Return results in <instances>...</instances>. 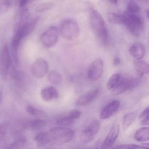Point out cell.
Wrapping results in <instances>:
<instances>
[{
    "instance_id": "cell-1",
    "label": "cell",
    "mask_w": 149,
    "mask_h": 149,
    "mask_svg": "<svg viewBox=\"0 0 149 149\" xmlns=\"http://www.w3.org/2000/svg\"><path fill=\"white\" fill-rule=\"evenodd\" d=\"M90 22L91 29L98 40L102 44L107 45L109 32L106 24L101 14L94 9L91 11Z\"/></svg>"
},
{
    "instance_id": "cell-2",
    "label": "cell",
    "mask_w": 149,
    "mask_h": 149,
    "mask_svg": "<svg viewBox=\"0 0 149 149\" xmlns=\"http://www.w3.org/2000/svg\"><path fill=\"white\" fill-rule=\"evenodd\" d=\"M123 24L126 27L131 34L135 36L140 35L143 29V22L141 17L128 11L122 15Z\"/></svg>"
},
{
    "instance_id": "cell-3",
    "label": "cell",
    "mask_w": 149,
    "mask_h": 149,
    "mask_svg": "<svg viewBox=\"0 0 149 149\" xmlns=\"http://www.w3.org/2000/svg\"><path fill=\"white\" fill-rule=\"evenodd\" d=\"M73 130V129L65 128L63 126L52 128L49 131L43 132V137L39 142H37V146L42 147L48 144H51Z\"/></svg>"
},
{
    "instance_id": "cell-4",
    "label": "cell",
    "mask_w": 149,
    "mask_h": 149,
    "mask_svg": "<svg viewBox=\"0 0 149 149\" xmlns=\"http://www.w3.org/2000/svg\"><path fill=\"white\" fill-rule=\"evenodd\" d=\"M61 33L62 36L66 40H75L80 34V28L78 23L73 19L66 20L61 26Z\"/></svg>"
},
{
    "instance_id": "cell-5",
    "label": "cell",
    "mask_w": 149,
    "mask_h": 149,
    "mask_svg": "<svg viewBox=\"0 0 149 149\" xmlns=\"http://www.w3.org/2000/svg\"><path fill=\"white\" fill-rule=\"evenodd\" d=\"M140 83V79L137 77L124 78L120 80L116 87L112 89L111 92L114 95H118L128 90L133 89L138 87Z\"/></svg>"
},
{
    "instance_id": "cell-6",
    "label": "cell",
    "mask_w": 149,
    "mask_h": 149,
    "mask_svg": "<svg viewBox=\"0 0 149 149\" xmlns=\"http://www.w3.org/2000/svg\"><path fill=\"white\" fill-rule=\"evenodd\" d=\"M100 127L101 124L99 121H92L82 132L80 136V141L84 143L91 142L95 135L99 131Z\"/></svg>"
},
{
    "instance_id": "cell-7",
    "label": "cell",
    "mask_w": 149,
    "mask_h": 149,
    "mask_svg": "<svg viewBox=\"0 0 149 149\" xmlns=\"http://www.w3.org/2000/svg\"><path fill=\"white\" fill-rule=\"evenodd\" d=\"M103 61L101 58L96 59L89 67L87 75L89 80L95 82L102 77L103 73Z\"/></svg>"
},
{
    "instance_id": "cell-8",
    "label": "cell",
    "mask_w": 149,
    "mask_h": 149,
    "mask_svg": "<svg viewBox=\"0 0 149 149\" xmlns=\"http://www.w3.org/2000/svg\"><path fill=\"white\" fill-rule=\"evenodd\" d=\"M10 65V57L7 45L3 46L0 56V74L4 80L7 78L8 72Z\"/></svg>"
},
{
    "instance_id": "cell-9",
    "label": "cell",
    "mask_w": 149,
    "mask_h": 149,
    "mask_svg": "<svg viewBox=\"0 0 149 149\" xmlns=\"http://www.w3.org/2000/svg\"><path fill=\"white\" fill-rule=\"evenodd\" d=\"M58 32L57 28L52 26L44 32L40 37L42 43L44 47L49 48L53 47L57 42Z\"/></svg>"
},
{
    "instance_id": "cell-10",
    "label": "cell",
    "mask_w": 149,
    "mask_h": 149,
    "mask_svg": "<svg viewBox=\"0 0 149 149\" xmlns=\"http://www.w3.org/2000/svg\"><path fill=\"white\" fill-rule=\"evenodd\" d=\"M49 70V65L44 59H39L32 65L31 72L33 76L36 78H42L45 76Z\"/></svg>"
},
{
    "instance_id": "cell-11",
    "label": "cell",
    "mask_w": 149,
    "mask_h": 149,
    "mask_svg": "<svg viewBox=\"0 0 149 149\" xmlns=\"http://www.w3.org/2000/svg\"><path fill=\"white\" fill-rule=\"evenodd\" d=\"M119 125L116 123L113 124L102 144V149L110 148L114 144L119 135Z\"/></svg>"
},
{
    "instance_id": "cell-12",
    "label": "cell",
    "mask_w": 149,
    "mask_h": 149,
    "mask_svg": "<svg viewBox=\"0 0 149 149\" xmlns=\"http://www.w3.org/2000/svg\"><path fill=\"white\" fill-rule=\"evenodd\" d=\"M99 91L97 89H93L78 98L76 104L77 106H86L91 103L98 95Z\"/></svg>"
},
{
    "instance_id": "cell-13",
    "label": "cell",
    "mask_w": 149,
    "mask_h": 149,
    "mask_svg": "<svg viewBox=\"0 0 149 149\" xmlns=\"http://www.w3.org/2000/svg\"><path fill=\"white\" fill-rule=\"evenodd\" d=\"M120 107V102L118 101H113L108 104L101 111L100 118L102 119L109 118L116 113Z\"/></svg>"
},
{
    "instance_id": "cell-14",
    "label": "cell",
    "mask_w": 149,
    "mask_h": 149,
    "mask_svg": "<svg viewBox=\"0 0 149 149\" xmlns=\"http://www.w3.org/2000/svg\"><path fill=\"white\" fill-rule=\"evenodd\" d=\"M144 46L140 42L132 44L129 49V53L135 60H141L145 54Z\"/></svg>"
},
{
    "instance_id": "cell-15",
    "label": "cell",
    "mask_w": 149,
    "mask_h": 149,
    "mask_svg": "<svg viewBox=\"0 0 149 149\" xmlns=\"http://www.w3.org/2000/svg\"><path fill=\"white\" fill-rule=\"evenodd\" d=\"M133 67L139 76L143 77L149 73V64L145 61L135 60L133 61Z\"/></svg>"
},
{
    "instance_id": "cell-16",
    "label": "cell",
    "mask_w": 149,
    "mask_h": 149,
    "mask_svg": "<svg viewBox=\"0 0 149 149\" xmlns=\"http://www.w3.org/2000/svg\"><path fill=\"white\" fill-rule=\"evenodd\" d=\"M41 96L44 101L49 102L53 99L57 98L59 97V93L54 87H47L41 91Z\"/></svg>"
},
{
    "instance_id": "cell-17",
    "label": "cell",
    "mask_w": 149,
    "mask_h": 149,
    "mask_svg": "<svg viewBox=\"0 0 149 149\" xmlns=\"http://www.w3.org/2000/svg\"><path fill=\"white\" fill-rule=\"evenodd\" d=\"M39 20V18H35L34 19L31 21L26 22L24 25L21 26L23 39L34 30Z\"/></svg>"
},
{
    "instance_id": "cell-18",
    "label": "cell",
    "mask_w": 149,
    "mask_h": 149,
    "mask_svg": "<svg viewBox=\"0 0 149 149\" xmlns=\"http://www.w3.org/2000/svg\"><path fill=\"white\" fill-rule=\"evenodd\" d=\"M135 139L140 142H145L149 139V129L148 127H143L139 129L135 134Z\"/></svg>"
},
{
    "instance_id": "cell-19",
    "label": "cell",
    "mask_w": 149,
    "mask_h": 149,
    "mask_svg": "<svg viewBox=\"0 0 149 149\" xmlns=\"http://www.w3.org/2000/svg\"><path fill=\"white\" fill-rule=\"evenodd\" d=\"M138 113L136 111L130 112L125 115L122 120V126L124 130H127L132 124L136 118Z\"/></svg>"
},
{
    "instance_id": "cell-20",
    "label": "cell",
    "mask_w": 149,
    "mask_h": 149,
    "mask_svg": "<svg viewBox=\"0 0 149 149\" xmlns=\"http://www.w3.org/2000/svg\"><path fill=\"white\" fill-rule=\"evenodd\" d=\"M49 81L54 85H59L62 83L63 79L61 75L55 70H51L48 74Z\"/></svg>"
},
{
    "instance_id": "cell-21",
    "label": "cell",
    "mask_w": 149,
    "mask_h": 149,
    "mask_svg": "<svg viewBox=\"0 0 149 149\" xmlns=\"http://www.w3.org/2000/svg\"><path fill=\"white\" fill-rule=\"evenodd\" d=\"M75 131L74 130L71 131L68 134L63 136L61 138L57 139L51 143L50 145L52 146H60L68 143L73 138L74 135Z\"/></svg>"
},
{
    "instance_id": "cell-22",
    "label": "cell",
    "mask_w": 149,
    "mask_h": 149,
    "mask_svg": "<svg viewBox=\"0 0 149 149\" xmlns=\"http://www.w3.org/2000/svg\"><path fill=\"white\" fill-rule=\"evenodd\" d=\"M121 80V75L118 73L112 75L108 81L107 84V88L108 90H112Z\"/></svg>"
},
{
    "instance_id": "cell-23",
    "label": "cell",
    "mask_w": 149,
    "mask_h": 149,
    "mask_svg": "<svg viewBox=\"0 0 149 149\" xmlns=\"http://www.w3.org/2000/svg\"><path fill=\"white\" fill-rule=\"evenodd\" d=\"M107 17L109 22L112 24H123L122 15L114 13H109L107 15Z\"/></svg>"
},
{
    "instance_id": "cell-24",
    "label": "cell",
    "mask_w": 149,
    "mask_h": 149,
    "mask_svg": "<svg viewBox=\"0 0 149 149\" xmlns=\"http://www.w3.org/2000/svg\"><path fill=\"white\" fill-rule=\"evenodd\" d=\"M26 110L29 114L33 116H37L38 117H43L45 116L44 111L32 105H28L26 108Z\"/></svg>"
},
{
    "instance_id": "cell-25",
    "label": "cell",
    "mask_w": 149,
    "mask_h": 149,
    "mask_svg": "<svg viewBox=\"0 0 149 149\" xmlns=\"http://www.w3.org/2000/svg\"><path fill=\"white\" fill-rule=\"evenodd\" d=\"M74 120L70 118L68 116L59 118L56 120V124L60 126H69L74 124Z\"/></svg>"
},
{
    "instance_id": "cell-26",
    "label": "cell",
    "mask_w": 149,
    "mask_h": 149,
    "mask_svg": "<svg viewBox=\"0 0 149 149\" xmlns=\"http://www.w3.org/2000/svg\"><path fill=\"white\" fill-rule=\"evenodd\" d=\"M27 142L26 138L22 136L19 138L14 141L9 146L10 149H20L24 146Z\"/></svg>"
},
{
    "instance_id": "cell-27",
    "label": "cell",
    "mask_w": 149,
    "mask_h": 149,
    "mask_svg": "<svg viewBox=\"0 0 149 149\" xmlns=\"http://www.w3.org/2000/svg\"><path fill=\"white\" fill-rule=\"evenodd\" d=\"M46 122L40 119H34L32 120L28 125L29 127L33 130H39L45 127Z\"/></svg>"
},
{
    "instance_id": "cell-28",
    "label": "cell",
    "mask_w": 149,
    "mask_h": 149,
    "mask_svg": "<svg viewBox=\"0 0 149 149\" xmlns=\"http://www.w3.org/2000/svg\"><path fill=\"white\" fill-rule=\"evenodd\" d=\"M55 6V4L53 3H44L38 5L36 8V12H42L49 10Z\"/></svg>"
},
{
    "instance_id": "cell-29",
    "label": "cell",
    "mask_w": 149,
    "mask_h": 149,
    "mask_svg": "<svg viewBox=\"0 0 149 149\" xmlns=\"http://www.w3.org/2000/svg\"><path fill=\"white\" fill-rule=\"evenodd\" d=\"M140 11L139 6L133 1H130L127 6V11L132 13L136 14Z\"/></svg>"
},
{
    "instance_id": "cell-30",
    "label": "cell",
    "mask_w": 149,
    "mask_h": 149,
    "mask_svg": "<svg viewBox=\"0 0 149 149\" xmlns=\"http://www.w3.org/2000/svg\"><path fill=\"white\" fill-rule=\"evenodd\" d=\"M115 149H146L148 148L144 146L138 145L136 144H125L113 147Z\"/></svg>"
},
{
    "instance_id": "cell-31",
    "label": "cell",
    "mask_w": 149,
    "mask_h": 149,
    "mask_svg": "<svg viewBox=\"0 0 149 149\" xmlns=\"http://www.w3.org/2000/svg\"><path fill=\"white\" fill-rule=\"evenodd\" d=\"M9 125V123L8 122H4L0 124V141L5 137Z\"/></svg>"
},
{
    "instance_id": "cell-32",
    "label": "cell",
    "mask_w": 149,
    "mask_h": 149,
    "mask_svg": "<svg viewBox=\"0 0 149 149\" xmlns=\"http://www.w3.org/2000/svg\"><path fill=\"white\" fill-rule=\"evenodd\" d=\"M81 114V112L80 110L77 109H75L70 111L68 114V116L70 118L75 120L76 119H78L80 117Z\"/></svg>"
},
{
    "instance_id": "cell-33",
    "label": "cell",
    "mask_w": 149,
    "mask_h": 149,
    "mask_svg": "<svg viewBox=\"0 0 149 149\" xmlns=\"http://www.w3.org/2000/svg\"><path fill=\"white\" fill-rule=\"evenodd\" d=\"M11 7V3L8 0H6L0 5V13H4L8 11Z\"/></svg>"
},
{
    "instance_id": "cell-34",
    "label": "cell",
    "mask_w": 149,
    "mask_h": 149,
    "mask_svg": "<svg viewBox=\"0 0 149 149\" xmlns=\"http://www.w3.org/2000/svg\"><path fill=\"white\" fill-rule=\"evenodd\" d=\"M11 76L15 80H18L20 79V74L17 70L13 68L11 72Z\"/></svg>"
},
{
    "instance_id": "cell-35",
    "label": "cell",
    "mask_w": 149,
    "mask_h": 149,
    "mask_svg": "<svg viewBox=\"0 0 149 149\" xmlns=\"http://www.w3.org/2000/svg\"><path fill=\"white\" fill-rule=\"evenodd\" d=\"M149 107H147V108H146V109L140 113L139 116V120H141L142 118H144L146 117L147 116H149Z\"/></svg>"
},
{
    "instance_id": "cell-36",
    "label": "cell",
    "mask_w": 149,
    "mask_h": 149,
    "mask_svg": "<svg viewBox=\"0 0 149 149\" xmlns=\"http://www.w3.org/2000/svg\"><path fill=\"white\" fill-rule=\"evenodd\" d=\"M149 116H148L140 120V124L141 125H146L149 124Z\"/></svg>"
},
{
    "instance_id": "cell-37",
    "label": "cell",
    "mask_w": 149,
    "mask_h": 149,
    "mask_svg": "<svg viewBox=\"0 0 149 149\" xmlns=\"http://www.w3.org/2000/svg\"><path fill=\"white\" fill-rule=\"evenodd\" d=\"M28 3H29V0H19V6L20 7L24 8Z\"/></svg>"
},
{
    "instance_id": "cell-38",
    "label": "cell",
    "mask_w": 149,
    "mask_h": 149,
    "mask_svg": "<svg viewBox=\"0 0 149 149\" xmlns=\"http://www.w3.org/2000/svg\"><path fill=\"white\" fill-rule=\"evenodd\" d=\"M121 62L120 58L118 57H116L113 59V64L115 66H118L119 65Z\"/></svg>"
},
{
    "instance_id": "cell-39",
    "label": "cell",
    "mask_w": 149,
    "mask_h": 149,
    "mask_svg": "<svg viewBox=\"0 0 149 149\" xmlns=\"http://www.w3.org/2000/svg\"><path fill=\"white\" fill-rule=\"evenodd\" d=\"M3 96V88L2 86L0 87V104L2 102Z\"/></svg>"
},
{
    "instance_id": "cell-40",
    "label": "cell",
    "mask_w": 149,
    "mask_h": 149,
    "mask_svg": "<svg viewBox=\"0 0 149 149\" xmlns=\"http://www.w3.org/2000/svg\"><path fill=\"white\" fill-rule=\"evenodd\" d=\"M109 1L113 5H116L117 3L118 0H109Z\"/></svg>"
},
{
    "instance_id": "cell-41",
    "label": "cell",
    "mask_w": 149,
    "mask_h": 149,
    "mask_svg": "<svg viewBox=\"0 0 149 149\" xmlns=\"http://www.w3.org/2000/svg\"><path fill=\"white\" fill-rule=\"evenodd\" d=\"M146 16H147V18H149V10L148 9H147V10H146Z\"/></svg>"
},
{
    "instance_id": "cell-42",
    "label": "cell",
    "mask_w": 149,
    "mask_h": 149,
    "mask_svg": "<svg viewBox=\"0 0 149 149\" xmlns=\"http://www.w3.org/2000/svg\"><path fill=\"white\" fill-rule=\"evenodd\" d=\"M37 0H29V3H31V2H33L34 1H36Z\"/></svg>"
},
{
    "instance_id": "cell-43",
    "label": "cell",
    "mask_w": 149,
    "mask_h": 149,
    "mask_svg": "<svg viewBox=\"0 0 149 149\" xmlns=\"http://www.w3.org/2000/svg\"><path fill=\"white\" fill-rule=\"evenodd\" d=\"M143 1H148V0H143Z\"/></svg>"
}]
</instances>
